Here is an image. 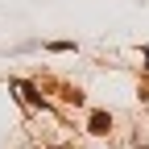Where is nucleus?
Here are the masks:
<instances>
[{
    "label": "nucleus",
    "mask_w": 149,
    "mask_h": 149,
    "mask_svg": "<svg viewBox=\"0 0 149 149\" xmlns=\"http://www.w3.org/2000/svg\"><path fill=\"white\" fill-rule=\"evenodd\" d=\"M91 133H108V116H104V112L91 116Z\"/></svg>",
    "instance_id": "obj_1"
}]
</instances>
